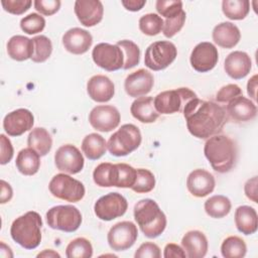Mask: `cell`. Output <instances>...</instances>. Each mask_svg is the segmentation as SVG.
I'll return each mask as SVG.
<instances>
[{"label": "cell", "instance_id": "obj_50", "mask_svg": "<svg viewBox=\"0 0 258 258\" xmlns=\"http://www.w3.org/2000/svg\"><path fill=\"white\" fill-rule=\"evenodd\" d=\"M163 257L165 258H171V257H179V258H185L186 254L184 250L174 243H168L164 247Z\"/></svg>", "mask_w": 258, "mask_h": 258}, {"label": "cell", "instance_id": "obj_47", "mask_svg": "<svg viewBox=\"0 0 258 258\" xmlns=\"http://www.w3.org/2000/svg\"><path fill=\"white\" fill-rule=\"evenodd\" d=\"M33 4L37 12L45 16H50L59 10L61 2L59 0H35Z\"/></svg>", "mask_w": 258, "mask_h": 258}, {"label": "cell", "instance_id": "obj_38", "mask_svg": "<svg viewBox=\"0 0 258 258\" xmlns=\"http://www.w3.org/2000/svg\"><path fill=\"white\" fill-rule=\"evenodd\" d=\"M31 39L33 41V54L31 60L34 62L45 61L52 52L51 40L45 35H37Z\"/></svg>", "mask_w": 258, "mask_h": 258}, {"label": "cell", "instance_id": "obj_20", "mask_svg": "<svg viewBox=\"0 0 258 258\" xmlns=\"http://www.w3.org/2000/svg\"><path fill=\"white\" fill-rule=\"evenodd\" d=\"M93 43L92 34L83 28L74 27L62 35V44L73 54H83L89 50Z\"/></svg>", "mask_w": 258, "mask_h": 258}, {"label": "cell", "instance_id": "obj_49", "mask_svg": "<svg viewBox=\"0 0 258 258\" xmlns=\"http://www.w3.org/2000/svg\"><path fill=\"white\" fill-rule=\"evenodd\" d=\"M0 149H1V155H0V163L2 165L8 163L12 157H13V146L8 137H6L4 134L0 135Z\"/></svg>", "mask_w": 258, "mask_h": 258}, {"label": "cell", "instance_id": "obj_11", "mask_svg": "<svg viewBox=\"0 0 258 258\" xmlns=\"http://www.w3.org/2000/svg\"><path fill=\"white\" fill-rule=\"evenodd\" d=\"M127 209V200L119 192H109L101 197L94 205L95 215L102 221L119 218L126 213Z\"/></svg>", "mask_w": 258, "mask_h": 258}, {"label": "cell", "instance_id": "obj_23", "mask_svg": "<svg viewBox=\"0 0 258 258\" xmlns=\"http://www.w3.org/2000/svg\"><path fill=\"white\" fill-rule=\"evenodd\" d=\"M89 97L98 103L109 102L115 94L114 83L104 75L93 76L87 83Z\"/></svg>", "mask_w": 258, "mask_h": 258}, {"label": "cell", "instance_id": "obj_31", "mask_svg": "<svg viewBox=\"0 0 258 258\" xmlns=\"http://www.w3.org/2000/svg\"><path fill=\"white\" fill-rule=\"evenodd\" d=\"M107 150V142L98 133H90L82 141V151L91 160L101 158Z\"/></svg>", "mask_w": 258, "mask_h": 258}, {"label": "cell", "instance_id": "obj_48", "mask_svg": "<svg viewBox=\"0 0 258 258\" xmlns=\"http://www.w3.org/2000/svg\"><path fill=\"white\" fill-rule=\"evenodd\" d=\"M160 248L152 242L141 244L134 254L135 258H160Z\"/></svg>", "mask_w": 258, "mask_h": 258}, {"label": "cell", "instance_id": "obj_46", "mask_svg": "<svg viewBox=\"0 0 258 258\" xmlns=\"http://www.w3.org/2000/svg\"><path fill=\"white\" fill-rule=\"evenodd\" d=\"M242 90L236 84H229L222 87L216 94V100L219 103H229L234 98L241 96Z\"/></svg>", "mask_w": 258, "mask_h": 258}, {"label": "cell", "instance_id": "obj_35", "mask_svg": "<svg viewBox=\"0 0 258 258\" xmlns=\"http://www.w3.org/2000/svg\"><path fill=\"white\" fill-rule=\"evenodd\" d=\"M246 252V243L238 236L227 237L221 245V253L225 258H243Z\"/></svg>", "mask_w": 258, "mask_h": 258}, {"label": "cell", "instance_id": "obj_25", "mask_svg": "<svg viewBox=\"0 0 258 258\" xmlns=\"http://www.w3.org/2000/svg\"><path fill=\"white\" fill-rule=\"evenodd\" d=\"M213 40L223 48H233L241 38V32L232 22H221L213 29Z\"/></svg>", "mask_w": 258, "mask_h": 258}, {"label": "cell", "instance_id": "obj_36", "mask_svg": "<svg viewBox=\"0 0 258 258\" xmlns=\"http://www.w3.org/2000/svg\"><path fill=\"white\" fill-rule=\"evenodd\" d=\"M66 256L68 258H90L93 256V246L84 237L76 238L68 244Z\"/></svg>", "mask_w": 258, "mask_h": 258}, {"label": "cell", "instance_id": "obj_15", "mask_svg": "<svg viewBox=\"0 0 258 258\" xmlns=\"http://www.w3.org/2000/svg\"><path fill=\"white\" fill-rule=\"evenodd\" d=\"M219 60V52L217 47L209 41L198 43L189 57L192 69L199 73H207L213 70Z\"/></svg>", "mask_w": 258, "mask_h": 258}, {"label": "cell", "instance_id": "obj_33", "mask_svg": "<svg viewBox=\"0 0 258 258\" xmlns=\"http://www.w3.org/2000/svg\"><path fill=\"white\" fill-rule=\"evenodd\" d=\"M116 164L110 162H102L96 166L93 171V179L95 183L101 187L115 186Z\"/></svg>", "mask_w": 258, "mask_h": 258}, {"label": "cell", "instance_id": "obj_30", "mask_svg": "<svg viewBox=\"0 0 258 258\" xmlns=\"http://www.w3.org/2000/svg\"><path fill=\"white\" fill-rule=\"evenodd\" d=\"M27 145L36 151L40 156L46 155L52 146V138L49 132L43 127L33 128L27 137Z\"/></svg>", "mask_w": 258, "mask_h": 258}, {"label": "cell", "instance_id": "obj_12", "mask_svg": "<svg viewBox=\"0 0 258 258\" xmlns=\"http://www.w3.org/2000/svg\"><path fill=\"white\" fill-rule=\"evenodd\" d=\"M138 237L137 227L130 221H123L112 226L107 235L110 248L114 251H125L131 248Z\"/></svg>", "mask_w": 258, "mask_h": 258}, {"label": "cell", "instance_id": "obj_52", "mask_svg": "<svg viewBox=\"0 0 258 258\" xmlns=\"http://www.w3.org/2000/svg\"><path fill=\"white\" fill-rule=\"evenodd\" d=\"M13 196V190L11 185L5 180L1 179V195H0V203L6 204L8 203Z\"/></svg>", "mask_w": 258, "mask_h": 258}, {"label": "cell", "instance_id": "obj_14", "mask_svg": "<svg viewBox=\"0 0 258 258\" xmlns=\"http://www.w3.org/2000/svg\"><path fill=\"white\" fill-rule=\"evenodd\" d=\"M54 163L58 170L76 174L84 168V156L73 144L61 145L54 153Z\"/></svg>", "mask_w": 258, "mask_h": 258}, {"label": "cell", "instance_id": "obj_1", "mask_svg": "<svg viewBox=\"0 0 258 258\" xmlns=\"http://www.w3.org/2000/svg\"><path fill=\"white\" fill-rule=\"evenodd\" d=\"M182 113L188 132L200 139H208L217 135L229 120L223 106L213 101L201 100L198 97L185 104Z\"/></svg>", "mask_w": 258, "mask_h": 258}, {"label": "cell", "instance_id": "obj_21", "mask_svg": "<svg viewBox=\"0 0 258 258\" xmlns=\"http://www.w3.org/2000/svg\"><path fill=\"white\" fill-rule=\"evenodd\" d=\"M226 111L229 119H232L236 123L249 122L257 115L255 103L243 95L231 100L227 105Z\"/></svg>", "mask_w": 258, "mask_h": 258}, {"label": "cell", "instance_id": "obj_24", "mask_svg": "<svg viewBox=\"0 0 258 258\" xmlns=\"http://www.w3.org/2000/svg\"><path fill=\"white\" fill-rule=\"evenodd\" d=\"M181 246L188 258H203L206 256L209 243L206 235L199 230L186 232L181 239Z\"/></svg>", "mask_w": 258, "mask_h": 258}, {"label": "cell", "instance_id": "obj_32", "mask_svg": "<svg viewBox=\"0 0 258 258\" xmlns=\"http://www.w3.org/2000/svg\"><path fill=\"white\" fill-rule=\"evenodd\" d=\"M205 211L208 216L214 219H221L226 217L232 208L231 201L222 195H216L211 197L205 202Z\"/></svg>", "mask_w": 258, "mask_h": 258}, {"label": "cell", "instance_id": "obj_18", "mask_svg": "<svg viewBox=\"0 0 258 258\" xmlns=\"http://www.w3.org/2000/svg\"><path fill=\"white\" fill-rule=\"evenodd\" d=\"M78 20L86 27H92L103 19L104 7L99 0H77L74 6Z\"/></svg>", "mask_w": 258, "mask_h": 258}, {"label": "cell", "instance_id": "obj_51", "mask_svg": "<svg viewBox=\"0 0 258 258\" xmlns=\"http://www.w3.org/2000/svg\"><path fill=\"white\" fill-rule=\"evenodd\" d=\"M244 190L246 197L254 203H257V176H253L245 182Z\"/></svg>", "mask_w": 258, "mask_h": 258}, {"label": "cell", "instance_id": "obj_42", "mask_svg": "<svg viewBox=\"0 0 258 258\" xmlns=\"http://www.w3.org/2000/svg\"><path fill=\"white\" fill-rule=\"evenodd\" d=\"M118 179L116 187H132L136 180V169L127 163H117Z\"/></svg>", "mask_w": 258, "mask_h": 258}, {"label": "cell", "instance_id": "obj_6", "mask_svg": "<svg viewBox=\"0 0 258 258\" xmlns=\"http://www.w3.org/2000/svg\"><path fill=\"white\" fill-rule=\"evenodd\" d=\"M46 223L53 230L67 233L77 231L82 224V214L72 205H59L46 212Z\"/></svg>", "mask_w": 258, "mask_h": 258}, {"label": "cell", "instance_id": "obj_27", "mask_svg": "<svg viewBox=\"0 0 258 258\" xmlns=\"http://www.w3.org/2000/svg\"><path fill=\"white\" fill-rule=\"evenodd\" d=\"M235 225L244 235H252L257 231L258 218L256 210L250 206H240L235 211Z\"/></svg>", "mask_w": 258, "mask_h": 258}, {"label": "cell", "instance_id": "obj_13", "mask_svg": "<svg viewBox=\"0 0 258 258\" xmlns=\"http://www.w3.org/2000/svg\"><path fill=\"white\" fill-rule=\"evenodd\" d=\"M121 121L118 109L112 105H99L94 107L89 114L91 126L100 132H110L116 129Z\"/></svg>", "mask_w": 258, "mask_h": 258}, {"label": "cell", "instance_id": "obj_3", "mask_svg": "<svg viewBox=\"0 0 258 258\" xmlns=\"http://www.w3.org/2000/svg\"><path fill=\"white\" fill-rule=\"evenodd\" d=\"M134 219L145 237L153 239L160 236L166 228V216L157 203L143 199L134 206Z\"/></svg>", "mask_w": 258, "mask_h": 258}, {"label": "cell", "instance_id": "obj_28", "mask_svg": "<svg viewBox=\"0 0 258 258\" xmlns=\"http://www.w3.org/2000/svg\"><path fill=\"white\" fill-rule=\"evenodd\" d=\"M8 55L17 61H23L31 58L33 54L32 39L23 35H14L7 42Z\"/></svg>", "mask_w": 258, "mask_h": 258}, {"label": "cell", "instance_id": "obj_55", "mask_svg": "<svg viewBox=\"0 0 258 258\" xmlns=\"http://www.w3.org/2000/svg\"><path fill=\"white\" fill-rule=\"evenodd\" d=\"M0 253L2 257H13V253L9 246H7L4 242L0 243Z\"/></svg>", "mask_w": 258, "mask_h": 258}, {"label": "cell", "instance_id": "obj_41", "mask_svg": "<svg viewBox=\"0 0 258 258\" xmlns=\"http://www.w3.org/2000/svg\"><path fill=\"white\" fill-rule=\"evenodd\" d=\"M45 27V19L37 13H30L20 20V28L27 34L41 32Z\"/></svg>", "mask_w": 258, "mask_h": 258}, {"label": "cell", "instance_id": "obj_26", "mask_svg": "<svg viewBox=\"0 0 258 258\" xmlns=\"http://www.w3.org/2000/svg\"><path fill=\"white\" fill-rule=\"evenodd\" d=\"M130 112L136 120L146 124L155 122L159 117V113L154 108L152 97H139L134 100Z\"/></svg>", "mask_w": 258, "mask_h": 258}, {"label": "cell", "instance_id": "obj_39", "mask_svg": "<svg viewBox=\"0 0 258 258\" xmlns=\"http://www.w3.org/2000/svg\"><path fill=\"white\" fill-rule=\"evenodd\" d=\"M139 29L148 36H154L161 32L163 28V19L155 13H147L139 19Z\"/></svg>", "mask_w": 258, "mask_h": 258}, {"label": "cell", "instance_id": "obj_44", "mask_svg": "<svg viewBox=\"0 0 258 258\" xmlns=\"http://www.w3.org/2000/svg\"><path fill=\"white\" fill-rule=\"evenodd\" d=\"M185 18H186V14L182 10L175 17L165 19L163 21V28H162V32H163L164 36L167 37V38H171L177 32H179L181 30V28L183 27V24L185 22Z\"/></svg>", "mask_w": 258, "mask_h": 258}, {"label": "cell", "instance_id": "obj_34", "mask_svg": "<svg viewBox=\"0 0 258 258\" xmlns=\"http://www.w3.org/2000/svg\"><path fill=\"white\" fill-rule=\"evenodd\" d=\"M222 10L229 19L242 20L250 11V2L248 0H224Z\"/></svg>", "mask_w": 258, "mask_h": 258}, {"label": "cell", "instance_id": "obj_37", "mask_svg": "<svg viewBox=\"0 0 258 258\" xmlns=\"http://www.w3.org/2000/svg\"><path fill=\"white\" fill-rule=\"evenodd\" d=\"M123 51L124 66L123 70H129L136 67L140 61V48L132 40L123 39L116 43Z\"/></svg>", "mask_w": 258, "mask_h": 258}, {"label": "cell", "instance_id": "obj_17", "mask_svg": "<svg viewBox=\"0 0 258 258\" xmlns=\"http://www.w3.org/2000/svg\"><path fill=\"white\" fill-rule=\"evenodd\" d=\"M153 85V75L145 69H140L126 77L124 89L128 96L137 98L147 95L152 90Z\"/></svg>", "mask_w": 258, "mask_h": 258}, {"label": "cell", "instance_id": "obj_45", "mask_svg": "<svg viewBox=\"0 0 258 258\" xmlns=\"http://www.w3.org/2000/svg\"><path fill=\"white\" fill-rule=\"evenodd\" d=\"M1 4L8 13L20 15L30 8L32 2L30 0H2Z\"/></svg>", "mask_w": 258, "mask_h": 258}, {"label": "cell", "instance_id": "obj_16", "mask_svg": "<svg viewBox=\"0 0 258 258\" xmlns=\"http://www.w3.org/2000/svg\"><path fill=\"white\" fill-rule=\"evenodd\" d=\"M34 124L33 114L24 108L8 113L3 119V128L9 136H20L32 129Z\"/></svg>", "mask_w": 258, "mask_h": 258}, {"label": "cell", "instance_id": "obj_54", "mask_svg": "<svg viewBox=\"0 0 258 258\" xmlns=\"http://www.w3.org/2000/svg\"><path fill=\"white\" fill-rule=\"evenodd\" d=\"M256 91H257V75H254L247 84V93L251 99L256 100Z\"/></svg>", "mask_w": 258, "mask_h": 258}, {"label": "cell", "instance_id": "obj_29", "mask_svg": "<svg viewBox=\"0 0 258 258\" xmlns=\"http://www.w3.org/2000/svg\"><path fill=\"white\" fill-rule=\"evenodd\" d=\"M39 156L40 155L30 147L21 149L15 160V165L18 171L23 175L35 174L40 167Z\"/></svg>", "mask_w": 258, "mask_h": 258}, {"label": "cell", "instance_id": "obj_7", "mask_svg": "<svg viewBox=\"0 0 258 258\" xmlns=\"http://www.w3.org/2000/svg\"><path fill=\"white\" fill-rule=\"evenodd\" d=\"M197 94L188 88H178L174 90L163 91L154 99V108L159 114H174L183 110L185 104L197 98Z\"/></svg>", "mask_w": 258, "mask_h": 258}, {"label": "cell", "instance_id": "obj_8", "mask_svg": "<svg viewBox=\"0 0 258 258\" xmlns=\"http://www.w3.org/2000/svg\"><path fill=\"white\" fill-rule=\"evenodd\" d=\"M48 189L54 198L70 203L80 202L86 194L84 184L66 173L55 174L48 183Z\"/></svg>", "mask_w": 258, "mask_h": 258}, {"label": "cell", "instance_id": "obj_56", "mask_svg": "<svg viewBox=\"0 0 258 258\" xmlns=\"http://www.w3.org/2000/svg\"><path fill=\"white\" fill-rule=\"evenodd\" d=\"M37 257H48V258H54V257H57V258H59L60 257V255L57 253V252H55L54 250H51V249H45V250H43L42 252H40V253H38L37 254Z\"/></svg>", "mask_w": 258, "mask_h": 258}, {"label": "cell", "instance_id": "obj_19", "mask_svg": "<svg viewBox=\"0 0 258 258\" xmlns=\"http://www.w3.org/2000/svg\"><path fill=\"white\" fill-rule=\"evenodd\" d=\"M216 185L214 175L206 169L192 170L186 178L187 190L196 198H204L213 192Z\"/></svg>", "mask_w": 258, "mask_h": 258}, {"label": "cell", "instance_id": "obj_2", "mask_svg": "<svg viewBox=\"0 0 258 258\" xmlns=\"http://www.w3.org/2000/svg\"><path fill=\"white\" fill-rule=\"evenodd\" d=\"M204 153L213 169L219 173L229 172L236 164L238 157L237 145L227 135L217 134L207 139Z\"/></svg>", "mask_w": 258, "mask_h": 258}, {"label": "cell", "instance_id": "obj_9", "mask_svg": "<svg viewBox=\"0 0 258 258\" xmlns=\"http://www.w3.org/2000/svg\"><path fill=\"white\" fill-rule=\"evenodd\" d=\"M176 46L171 41H155L146 48L144 63L152 71H161L171 64L176 58Z\"/></svg>", "mask_w": 258, "mask_h": 258}, {"label": "cell", "instance_id": "obj_40", "mask_svg": "<svg viewBox=\"0 0 258 258\" xmlns=\"http://www.w3.org/2000/svg\"><path fill=\"white\" fill-rule=\"evenodd\" d=\"M136 180L131 189L137 194H146L151 191L155 186L154 174L145 168L136 169Z\"/></svg>", "mask_w": 258, "mask_h": 258}, {"label": "cell", "instance_id": "obj_4", "mask_svg": "<svg viewBox=\"0 0 258 258\" xmlns=\"http://www.w3.org/2000/svg\"><path fill=\"white\" fill-rule=\"evenodd\" d=\"M42 220L37 212L29 211L16 218L10 228V235L13 241L27 250L38 247L41 242Z\"/></svg>", "mask_w": 258, "mask_h": 258}, {"label": "cell", "instance_id": "obj_10", "mask_svg": "<svg viewBox=\"0 0 258 258\" xmlns=\"http://www.w3.org/2000/svg\"><path fill=\"white\" fill-rule=\"evenodd\" d=\"M94 62L101 69L114 72L123 69L124 54L117 44L101 42L95 45L92 51Z\"/></svg>", "mask_w": 258, "mask_h": 258}, {"label": "cell", "instance_id": "obj_5", "mask_svg": "<svg viewBox=\"0 0 258 258\" xmlns=\"http://www.w3.org/2000/svg\"><path fill=\"white\" fill-rule=\"evenodd\" d=\"M141 141L142 136L139 128L133 124H124L110 136L107 149L114 156H126L136 150Z\"/></svg>", "mask_w": 258, "mask_h": 258}, {"label": "cell", "instance_id": "obj_43", "mask_svg": "<svg viewBox=\"0 0 258 258\" xmlns=\"http://www.w3.org/2000/svg\"><path fill=\"white\" fill-rule=\"evenodd\" d=\"M155 8L161 16L165 17V19H169L175 17L182 11V2L172 0H157Z\"/></svg>", "mask_w": 258, "mask_h": 258}, {"label": "cell", "instance_id": "obj_22", "mask_svg": "<svg viewBox=\"0 0 258 258\" xmlns=\"http://www.w3.org/2000/svg\"><path fill=\"white\" fill-rule=\"evenodd\" d=\"M251 68V57L247 52L241 50H235L229 53L224 62V70L226 74L234 80L245 78L250 73Z\"/></svg>", "mask_w": 258, "mask_h": 258}, {"label": "cell", "instance_id": "obj_53", "mask_svg": "<svg viewBox=\"0 0 258 258\" xmlns=\"http://www.w3.org/2000/svg\"><path fill=\"white\" fill-rule=\"evenodd\" d=\"M122 5L129 11H139L146 4V0H122Z\"/></svg>", "mask_w": 258, "mask_h": 258}]
</instances>
